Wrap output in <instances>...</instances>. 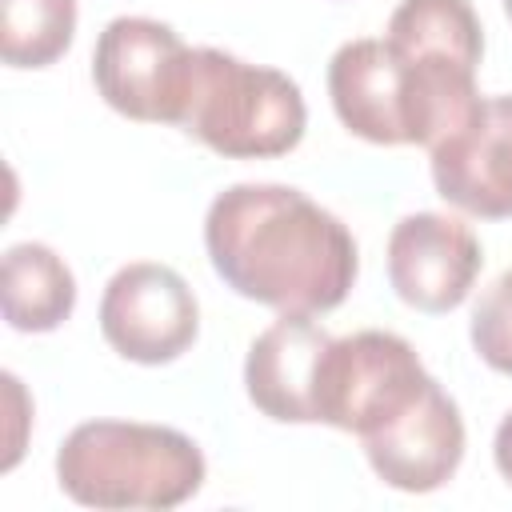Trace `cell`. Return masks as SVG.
<instances>
[{"mask_svg":"<svg viewBox=\"0 0 512 512\" xmlns=\"http://www.w3.org/2000/svg\"><path fill=\"white\" fill-rule=\"evenodd\" d=\"M436 192L480 220L512 216V96H480L460 128L432 148Z\"/></svg>","mask_w":512,"mask_h":512,"instance_id":"cell-8","label":"cell"},{"mask_svg":"<svg viewBox=\"0 0 512 512\" xmlns=\"http://www.w3.org/2000/svg\"><path fill=\"white\" fill-rule=\"evenodd\" d=\"M484 252L472 228L444 212H412L388 236V280L416 312H452L468 300Z\"/></svg>","mask_w":512,"mask_h":512,"instance_id":"cell-9","label":"cell"},{"mask_svg":"<svg viewBox=\"0 0 512 512\" xmlns=\"http://www.w3.org/2000/svg\"><path fill=\"white\" fill-rule=\"evenodd\" d=\"M492 456H496V468L500 476L512 484V412L496 424V440H492Z\"/></svg>","mask_w":512,"mask_h":512,"instance_id":"cell-15","label":"cell"},{"mask_svg":"<svg viewBox=\"0 0 512 512\" xmlns=\"http://www.w3.org/2000/svg\"><path fill=\"white\" fill-rule=\"evenodd\" d=\"M216 276L276 312H332L356 284V240L340 216L288 184H232L204 216Z\"/></svg>","mask_w":512,"mask_h":512,"instance_id":"cell-1","label":"cell"},{"mask_svg":"<svg viewBox=\"0 0 512 512\" xmlns=\"http://www.w3.org/2000/svg\"><path fill=\"white\" fill-rule=\"evenodd\" d=\"M76 36V0H0V56L12 68H48Z\"/></svg>","mask_w":512,"mask_h":512,"instance_id":"cell-13","label":"cell"},{"mask_svg":"<svg viewBox=\"0 0 512 512\" xmlns=\"http://www.w3.org/2000/svg\"><path fill=\"white\" fill-rule=\"evenodd\" d=\"M432 384L416 348L396 332H356L328 340L316 376V424L372 436Z\"/></svg>","mask_w":512,"mask_h":512,"instance_id":"cell-5","label":"cell"},{"mask_svg":"<svg viewBox=\"0 0 512 512\" xmlns=\"http://www.w3.org/2000/svg\"><path fill=\"white\" fill-rule=\"evenodd\" d=\"M204 472L192 436L140 420L76 424L56 452V480L84 508H176L200 492Z\"/></svg>","mask_w":512,"mask_h":512,"instance_id":"cell-3","label":"cell"},{"mask_svg":"<svg viewBox=\"0 0 512 512\" xmlns=\"http://www.w3.org/2000/svg\"><path fill=\"white\" fill-rule=\"evenodd\" d=\"M308 108L300 84L280 68L248 64L220 48H192L180 124L228 160L284 156L304 140Z\"/></svg>","mask_w":512,"mask_h":512,"instance_id":"cell-4","label":"cell"},{"mask_svg":"<svg viewBox=\"0 0 512 512\" xmlns=\"http://www.w3.org/2000/svg\"><path fill=\"white\" fill-rule=\"evenodd\" d=\"M504 12H508V20H512V0H504Z\"/></svg>","mask_w":512,"mask_h":512,"instance_id":"cell-16","label":"cell"},{"mask_svg":"<svg viewBox=\"0 0 512 512\" xmlns=\"http://www.w3.org/2000/svg\"><path fill=\"white\" fill-rule=\"evenodd\" d=\"M100 332L132 364H172L196 344L200 304L176 268L136 260L104 284Z\"/></svg>","mask_w":512,"mask_h":512,"instance_id":"cell-7","label":"cell"},{"mask_svg":"<svg viewBox=\"0 0 512 512\" xmlns=\"http://www.w3.org/2000/svg\"><path fill=\"white\" fill-rule=\"evenodd\" d=\"M328 332L308 312H280L244 360L248 400L280 424H316V376L328 348Z\"/></svg>","mask_w":512,"mask_h":512,"instance_id":"cell-11","label":"cell"},{"mask_svg":"<svg viewBox=\"0 0 512 512\" xmlns=\"http://www.w3.org/2000/svg\"><path fill=\"white\" fill-rule=\"evenodd\" d=\"M472 56L420 40H348L328 60V96L340 124L368 144H424L460 128L480 104Z\"/></svg>","mask_w":512,"mask_h":512,"instance_id":"cell-2","label":"cell"},{"mask_svg":"<svg viewBox=\"0 0 512 512\" xmlns=\"http://www.w3.org/2000/svg\"><path fill=\"white\" fill-rule=\"evenodd\" d=\"M472 348L492 368L512 376V268L500 272L472 308Z\"/></svg>","mask_w":512,"mask_h":512,"instance_id":"cell-14","label":"cell"},{"mask_svg":"<svg viewBox=\"0 0 512 512\" xmlns=\"http://www.w3.org/2000/svg\"><path fill=\"white\" fill-rule=\"evenodd\" d=\"M0 304L16 332H52L76 308V276L48 244H12L4 252Z\"/></svg>","mask_w":512,"mask_h":512,"instance_id":"cell-12","label":"cell"},{"mask_svg":"<svg viewBox=\"0 0 512 512\" xmlns=\"http://www.w3.org/2000/svg\"><path fill=\"white\" fill-rule=\"evenodd\" d=\"M372 472L400 492H436L464 460V420L456 400L432 380L396 420L360 440Z\"/></svg>","mask_w":512,"mask_h":512,"instance_id":"cell-10","label":"cell"},{"mask_svg":"<svg viewBox=\"0 0 512 512\" xmlns=\"http://www.w3.org/2000/svg\"><path fill=\"white\" fill-rule=\"evenodd\" d=\"M192 48L152 16H116L92 48V80L108 108L140 124H180Z\"/></svg>","mask_w":512,"mask_h":512,"instance_id":"cell-6","label":"cell"}]
</instances>
